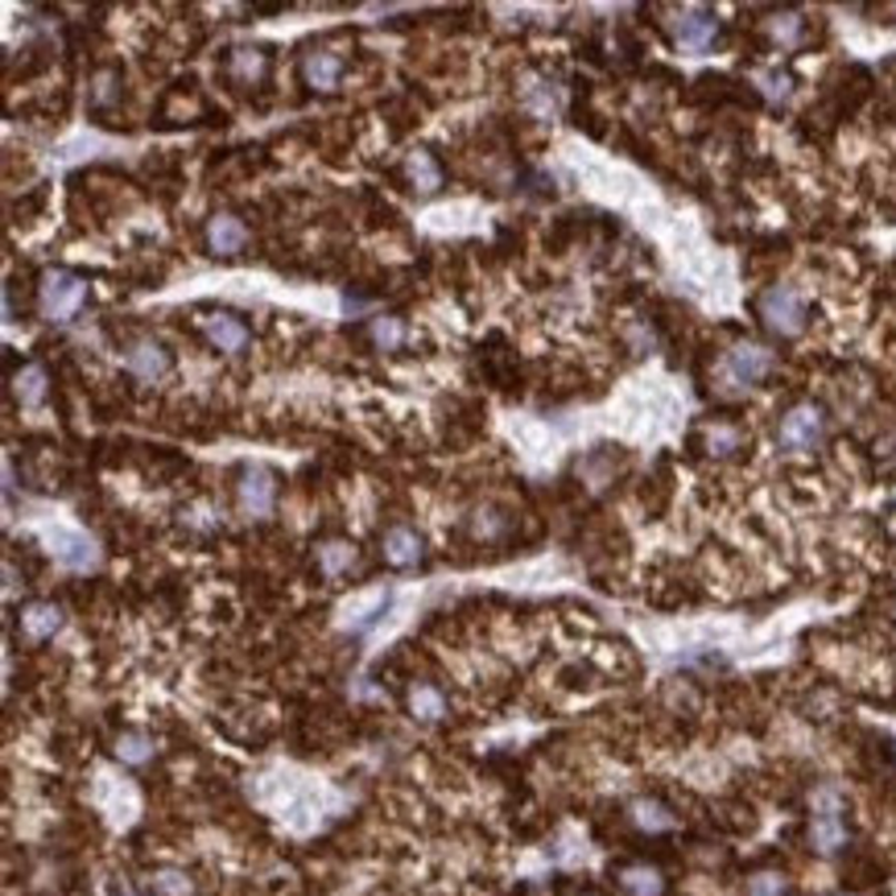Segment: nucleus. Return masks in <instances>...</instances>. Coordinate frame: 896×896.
I'll list each match as a JSON object with an SVG mask.
<instances>
[{"label":"nucleus","instance_id":"obj_1","mask_svg":"<svg viewBox=\"0 0 896 896\" xmlns=\"http://www.w3.org/2000/svg\"><path fill=\"white\" fill-rule=\"evenodd\" d=\"M756 315H760V327L777 339H797L806 331L809 306L802 298V289L794 286H768L760 298H756Z\"/></svg>","mask_w":896,"mask_h":896},{"label":"nucleus","instance_id":"obj_2","mask_svg":"<svg viewBox=\"0 0 896 896\" xmlns=\"http://www.w3.org/2000/svg\"><path fill=\"white\" fill-rule=\"evenodd\" d=\"M87 306V281L71 269H46L38 277V310L46 322H71Z\"/></svg>","mask_w":896,"mask_h":896},{"label":"nucleus","instance_id":"obj_3","mask_svg":"<svg viewBox=\"0 0 896 896\" xmlns=\"http://www.w3.org/2000/svg\"><path fill=\"white\" fill-rule=\"evenodd\" d=\"M665 33H669V42L678 46L681 54H707L710 46L719 42V17L710 13V9L686 4V9H674V13H669Z\"/></svg>","mask_w":896,"mask_h":896},{"label":"nucleus","instance_id":"obj_4","mask_svg":"<svg viewBox=\"0 0 896 896\" xmlns=\"http://www.w3.org/2000/svg\"><path fill=\"white\" fill-rule=\"evenodd\" d=\"M823 438H826V414L814 401H802V405H794V409H785V414H780L777 442L785 450L806 455V450L823 447Z\"/></svg>","mask_w":896,"mask_h":896},{"label":"nucleus","instance_id":"obj_5","mask_svg":"<svg viewBox=\"0 0 896 896\" xmlns=\"http://www.w3.org/2000/svg\"><path fill=\"white\" fill-rule=\"evenodd\" d=\"M809 847L818 855H835L847 847V823H843V802L835 789H818L814 797V818H809Z\"/></svg>","mask_w":896,"mask_h":896},{"label":"nucleus","instance_id":"obj_6","mask_svg":"<svg viewBox=\"0 0 896 896\" xmlns=\"http://www.w3.org/2000/svg\"><path fill=\"white\" fill-rule=\"evenodd\" d=\"M236 505L252 520H265L277 505V476L260 462H248L236 476Z\"/></svg>","mask_w":896,"mask_h":896},{"label":"nucleus","instance_id":"obj_7","mask_svg":"<svg viewBox=\"0 0 896 896\" xmlns=\"http://www.w3.org/2000/svg\"><path fill=\"white\" fill-rule=\"evenodd\" d=\"M125 368H129L132 380H141V385H158V380H166V376L173 372V356L170 347L158 344V339H132L129 347H125Z\"/></svg>","mask_w":896,"mask_h":896},{"label":"nucleus","instance_id":"obj_8","mask_svg":"<svg viewBox=\"0 0 896 896\" xmlns=\"http://www.w3.org/2000/svg\"><path fill=\"white\" fill-rule=\"evenodd\" d=\"M269 67H273V58L265 46H231L228 58H223V79L236 91H252L269 79Z\"/></svg>","mask_w":896,"mask_h":896},{"label":"nucleus","instance_id":"obj_9","mask_svg":"<svg viewBox=\"0 0 896 896\" xmlns=\"http://www.w3.org/2000/svg\"><path fill=\"white\" fill-rule=\"evenodd\" d=\"M298 74L302 83L318 96H331L339 79H344V54L331 46H306V54L298 58Z\"/></svg>","mask_w":896,"mask_h":896},{"label":"nucleus","instance_id":"obj_10","mask_svg":"<svg viewBox=\"0 0 896 896\" xmlns=\"http://www.w3.org/2000/svg\"><path fill=\"white\" fill-rule=\"evenodd\" d=\"M202 245L216 260H236L245 257L248 248V223L240 216H231V211H219V216L207 219V228H202Z\"/></svg>","mask_w":896,"mask_h":896},{"label":"nucleus","instance_id":"obj_11","mask_svg":"<svg viewBox=\"0 0 896 896\" xmlns=\"http://www.w3.org/2000/svg\"><path fill=\"white\" fill-rule=\"evenodd\" d=\"M426 558V541H421L418 529L409 525H389L380 534V563L392 566V570H414Z\"/></svg>","mask_w":896,"mask_h":896},{"label":"nucleus","instance_id":"obj_12","mask_svg":"<svg viewBox=\"0 0 896 896\" xmlns=\"http://www.w3.org/2000/svg\"><path fill=\"white\" fill-rule=\"evenodd\" d=\"M202 335H207V344L219 347L223 356H240L248 344H252V331H248V322L236 310H211V315L202 318Z\"/></svg>","mask_w":896,"mask_h":896},{"label":"nucleus","instance_id":"obj_13","mask_svg":"<svg viewBox=\"0 0 896 896\" xmlns=\"http://www.w3.org/2000/svg\"><path fill=\"white\" fill-rule=\"evenodd\" d=\"M58 628H62V607H58L54 599H29V604H21V611H17V633H21L26 645H42Z\"/></svg>","mask_w":896,"mask_h":896},{"label":"nucleus","instance_id":"obj_14","mask_svg":"<svg viewBox=\"0 0 896 896\" xmlns=\"http://www.w3.org/2000/svg\"><path fill=\"white\" fill-rule=\"evenodd\" d=\"M773 364H777V356L765 344H736L727 351V376L736 385H760L773 372Z\"/></svg>","mask_w":896,"mask_h":896},{"label":"nucleus","instance_id":"obj_15","mask_svg":"<svg viewBox=\"0 0 896 896\" xmlns=\"http://www.w3.org/2000/svg\"><path fill=\"white\" fill-rule=\"evenodd\" d=\"M401 182L418 199H430V195L442 190V161L434 158L430 149H409L401 161Z\"/></svg>","mask_w":896,"mask_h":896},{"label":"nucleus","instance_id":"obj_16","mask_svg":"<svg viewBox=\"0 0 896 896\" xmlns=\"http://www.w3.org/2000/svg\"><path fill=\"white\" fill-rule=\"evenodd\" d=\"M520 108L529 116H537V120H554L558 108H563V96H558L554 79H546V74H525V79H520Z\"/></svg>","mask_w":896,"mask_h":896},{"label":"nucleus","instance_id":"obj_17","mask_svg":"<svg viewBox=\"0 0 896 896\" xmlns=\"http://www.w3.org/2000/svg\"><path fill=\"white\" fill-rule=\"evenodd\" d=\"M50 549H54V558L62 566H71V570H91V566L100 563V549L87 534H71V529H54L50 537Z\"/></svg>","mask_w":896,"mask_h":896},{"label":"nucleus","instance_id":"obj_18","mask_svg":"<svg viewBox=\"0 0 896 896\" xmlns=\"http://www.w3.org/2000/svg\"><path fill=\"white\" fill-rule=\"evenodd\" d=\"M479 364H484V376L496 389H512L517 385V356L508 351L505 335H491L488 347H479Z\"/></svg>","mask_w":896,"mask_h":896},{"label":"nucleus","instance_id":"obj_19","mask_svg":"<svg viewBox=\"0 0 896 896\" xmlns=\"http://www.w3.org/2000/svg\"><path fill=\"white\" fill-rule=\"evenodd\" d=\"M9 392H13L17 405H26V409H38V405L50 397V372H46L42 364H21V368H13V376H9Z\"/></svg>","mask_w":896,"mask_h":896},{"label":"nucleus","instance_id":"obj_20","mask_svg":"<svg viewBox=\"0 0 896 896\" xmlns=\"http://www.w3.org/2000/svg\"><path fill=\"white\" fill-rule=\"evenodd\" d=\"M315 563H318V575L322 578H344L356 570L360 549L351 546L347 537H327V541H318L315 546Z\"/></svg>","mask_w":896,"mask_h":896},{"label":"nucleus","instance_id":"obj_21","mask_svg":"<svg viewBox=\"0 0 896 896\" xmlns=\"http://www.w3.org/2000/svg\"><path fill=\"white\" fill-rule=\"evenodd\" d=\"M694 442L707 455H715V459H731L736 450H744V430H739L736 421H707V426H698Z\"/></svg>","mask_w":896,"mask_h":896},{"label":"nucleus","instance_id":"obj_22","mask_svg":"<svg viewBox=\"0 0 896 896\" xmlns=\"http://www.w3.org/2000/svg\"><path fill=\"white\" fill-rule=\"evenodd\" d=\"M628 823L640 830V835H665V830H674L678 818H674V809L657 802V797H636L628 802Z\"/></svg>","mask_w":896,"mask_h":896},{"label":"nucleus","instance_id":"obj_23","mask_svg":"<svg viewBox=\"0 0 896 896\" xmlns=\"http://www.w3.org/2000/svg\"><path fill=\"white\" fill-rule=\"evenodd\" d=\"M405 710L418 723H442L447 719V694L430 686V681H414L405 694Z\"/></svg>","mask_w":896,"mask_h":896},{"label":"nucleus","instance_id":"obj_24","mask_svg":"<svg viewBox=\"0 0 896 896\" xmlns=\"http://www.w3.org/2000/svg\"><path fill=\"white\" fill-rule=\"evenodd\" d=\"M202 112H207V103H202L195 83H187V91H182V87H170V91H166V103H161V120H166V125H190V120H199Z\"/></svg>","mask_w":896,"mask_h":896},{"label":"nucleus","instance_id":"obj_25","mask_svg":"<svg viewBox=\"0 0 896 896\" xmlns=\"http://www.w3.org/2000/svg\"><path fill=\"white\" fill-rule=\"evenodd\" d=\"M616 884H620L628 896H661L665 893V876L653 864H624L616 872Z\"/></svg>","mask_w":896,"mask_h":896},{"label":"nucleus","instance_id":"obj_26","mask_svg":"<svg viewBox=\"0 0 896 896\" xmlns=\"http://www.w3.org/2000/svg\"><path fill=\"white\" fill-rule=\"evenodd\" d=\"M145 896H195V880H190L182 867H158V872L145 880Z\"/></svg>","mask_w":896,"mask_h":896},{"label":"nucleus","instance_id":"obj_27","mask_svg":"<svg viewBox=\"0 0 896 896\" xmlns=\"http://www.w3.org/2000/svg\"><path fill=\"white\" fill-rule=\"evenodd\" d=\"M368 344H372V351H401L405 322L397 315H376L368 322Z\"/></svg>","mask_w":896,"mask_h":896},{"label":"nucleus","instance_id":"obj_28","mask_svg":"<svg viewBox=\"0 0 896 896\" xmlns=\"http://www.w3.org/2000/svg\"><path fill=\"white\" fill-rule=\"evenodd\" d=\"M120 67H100V71L91 74V91H87V96H91V108H96V112H108V108H112V103H120Z\"/></svg>","mask_w":896,"mask_h":896},{"label":"nucleus","instance_id":"obj_29","mask_svg":"<svg viewBox=\"0 0 896 896\" xmlns=\"http://www.w3.org/2000/svg\"><path fill=\"white\" fill-rule=\"evenodd\" d=\"M765 33L768 42L780 46V50H794V46H802V33H806V21L797 13H773L765 21Z\"/></svg>","mask_w":896,"mask_h":896},{"label":"nucleus","instance_id":"obj_30","mask_svg":"<svg viewBox=\"0 0 896 896\" xmlns=\"http://www.w3.org/2000/svg\"><path fill=\"white\" fill-rule=\"evenodd\" d=\"M116 760H125V765H149L153 760V739L145 736V731H120L116 736Z\"/></svg>","mask_w":896,"mask_h":896},{"label":"nucleus","instance_id":"obj_31","mask_svg":"<svg viewBox=\"0 0 896 896\" xmlns=\"http://www.w3.org/2000/svg\"><path fill=\"white\" fill-rule=\"evenodd\" d=\"M756 87H760L773 103H785L789 100V91H794V74L789 71H760L756 74Z\"/></svg>","mask_w":896,"mask_h":896},{"label":"nucleus","instance_id":"obj_32","mask_svg":"<svg viewBox=\"0 0 896 896\" xmlns=\"http://www.w3.org/2000/svg\"><path fill=\"white\" fill-rule=\"evenodd\" d=\"M748 896H789V880L780 872H756L748 880Z\"/></svg>","mask_w":896,"mask_h":896},{"label":"nucleus","instance_id":"obj_33","mask_svg":"<svg viewBox=\"0 0 896 896\" xmlns=\"http://www.w3.org/2000/svg\"><path fill=\"white\" fill-rule=\"evenodd\" d=\"M599 459H607V447L599 450ZM599 459H595V455H591V459L583 462V471H591V467H595V462H599ZM607 484H611V471H607V467H599V476H595V488H607Z\"/></svg>","mask_w":896,"mask_h":896},{"label":"nucleus","instance_id":"obj_34","mask_svg":"<svg viewBox=\"0 0 896 896\" xmlns=\"http://www.w3.org/2000/svg\"><path fill=\"white\" fill-rule=\"evenodd\" d=\"M843 896H855V893H843Z\"/></svg>","mask_w":896,"mask_h":896},{"label":"nucleus","instance_id":"obj_35","mask_svg":"<svg viewBox=\"0 0 896 896\" xmlns=\"http://www.w3.org/2000/svg\"><path fill=\"white\" fill-rule=\"evenodd\" d=\"M583 896H595V893H583Z\"/></svg>","mask_w":896,"mask_h":896}]
</instances>
